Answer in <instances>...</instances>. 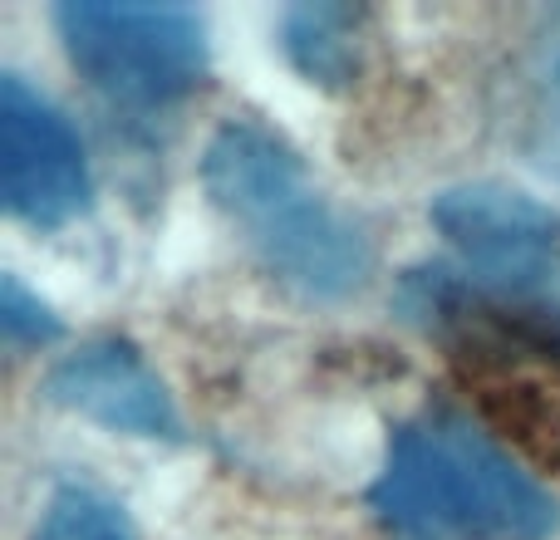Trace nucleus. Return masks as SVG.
Wrapping results in <instances>:
<instances>
[{"instance_id": "2", "label": "nucleus", "mask_w": 560, "mask_h": 540, "mask_svg": "<svg viewBox=\"0 0 560 540\" xmlns=\"http://www.w3.org/2000/svg\"><path fill=\"white\" fill-rule=\"evenodd\" d=\"M202 187L276 280L310 300H345L374 270L369 236L310 183L300 153L266 124L236 118L202 153Z\"/></svg>"}, {"instance_id": "1", "label": "nucleus", "mask_w": 560, "mask_h": 540, "mask_svg": "<svg viewBox=\"0 0 560 540\" xmlns=\"http://www.w3.org/2000/svg\"><path fill=\"white\" fill-rule=\"evenodd\" d=\"M369 506L394 540H546L560 526L546 486L447 408L388 437Z\"/></svg>"}, {"instance_id": "6", "label": "nucleus", "mask_w": 560, "mask_h": 540, "mask_svg": "<svg viewBox=\"0 0 560 540\" xmlns=\"http://www.w3.org/2000/svg\"><path fill=\"white\" fill-rule=\"evenodd\" d=\"M45 394L59 408L128 437H183L173 394L148 368V359L124 339H94L79 354L59 359L45 378Z\"/></svg>"}, {"instance_id": "4", "label": "nucleus", "mask_w": 560, "mask_h": 540, "mask_svg": "<svg viewBox=\"0 0 560 540\" xmlns=\"http://www.w3.org/2000/svg\"><path fill=\"white\" fill-rule=\"evenodd\" d=\"M433 226L453 246L463 285L516 315L560 325V216L536 197L497 183L447 187Z\"/></svg>"}, {"instance_id": "7", "label": "nucleus", "mask_w": 560, "mask_h": 540, "mask_svg": "<svg viewBox=\"0 0 560 540\" xmlns=\"http://www.w3.org/2000/svg\"><path fill=\"white\" fill-rule=\"evenodd\" d=\"M512 138L536 173L560 183V5L536 15L512 64Z\"/></svg>"}, {"instance_id": "10", "label": "nucleus", "mask_w": 560, "mask_h": 540, "mask_svg": "<svg viewBox=\"0 0 560 540\" xmlns=\"http://www.w3.org/2000/svg\"><path fill=\"white\" fill-rule=\"evenodd\" d=\"M0 334L10 349L49 344V339H59V315L39 295H30L20 275H5V285H0Z\"/></svg>"}, {"instance_id": "9", "label": "nucleus", "mask_w": 560, "mask_h": 540, "mask_svg": "<svg viewBox=\"0 0 560 540\" xmlns=\"http://www.w3.org/2000/svg\"><path fill=\"white\" fill-rule=\"evenodd\" d=\"M35 540H138V531L124 516V506H114L108 496L89 492V486H65L49 502Z\"/></svg>"}, {"instance_id": "3", "label": "nucleus", "mask_w": 560, "mask_h": 540, "mask_svg": "<svg viewBox=\"0 0 560 540\" xmlns=\"http://www.w3.org/2000/svg\"><path fill=\"white\" fill-rule=\"evenodd\" d=\"M55 20L69 64L118 108H167L207 74V20L187 5L69 0Z\"/></svg>"}, {"instance_id": "8", "label": "nucleus", "mask_w": 560, "mask_h": 540, "mask_svg": "<svg viewBox=\"0 0 560 540\" xmlns=\"http://www.w3.org/2000/svg\"><path fill=\"white\" fill-rule=\"evenodd\" d=\"M364 10L359 5H295L280 20V45L310 84L339 89L359 74L364 59Z\"/></svg>"}, {"instance_id": "5", "label": "nucleus", "mask_w": 560, "mask_h": 540, "mask_svg": "<svg viewBox=\"0 0 560 540\" xmlns=\"http://www.w3.org/2000/svg\"><path fill=\"white\" fill-rule=\"evenodd\" d=\"M0 197L30 226H65L89 207V157L74 124L20 74L0 79Z\"/></svg>"}]
</instances>
